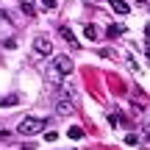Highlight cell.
<instances>
[{
	"label": "cell",
	"mask_w": 150,
	"mask_h": 150,
	"mask_svg": "<svg viewBox=\"0 0 150 150\" xmlns=\"http://www.w3.org/2000/svg\"><path fill=\"white\" fill-rule=\"evenodd\" d=\"M17 131H20L22 136H33V134H39V131H45V120H39V117H25V120H20Z\"/></svg>",
	"instance_id": "obj_1"
},
{
	"label": "cell",
	"mask_w": 150,
	"mask_h": 150,
	"mask_svg": "<svg viewBox=\"0 0 150 150\" xmlns=\"http://www.w3.org/2000/svg\"><path fill=\"white\" fill-rule=\"evenodd\" d=\"M17 103V95H8V97H0V106H14Z\"/></svg>",
	"instance_id": "obj_9"
},
{
	"label": "cell",
	"mask_w": 150,
	"mask_h": 150,
	"mask_svg": "<svg viewBox=\"0 0 150 150\" xmlns=\"http://www.w3.org/2000/svg\"><path fill=\"white\" fill-rule=\"evenodd\" d=\"M81 136H83V131H81L78 125H72L70 128V139H81Z\"/></svg>",
	"instance_id": "obj_10"
},
{
	"label": "cell",
	"mask_w": 150,
	"mask_h": 150,
	"mask_svg": "<svg viewBox=\"0 0 150 150\" xmlns=\"http://www.w3.org/2000/svg\"><path fill=\"white\" fill-rule=\"evenodd\" d=\"M42 6L45 8H56V0H42Z\"/></svg>",
	"instance_id": "obj_11"
},
{
	"label": "cell",
	"mask_w": 150,
	"mask_h": 150,
	"mask_svg": "<svg viewBox=\"0 0 150 150\" xmlns=\"http://www.w3.org/2000/svg\"><path fill=\"white\" fill-rule=\"evenodd\" d=\"M61 36H64V39H67V42H70V45H72V47H78V39H75V33L70 31V25H64V28H61Z\"/></svg>",
	"instance_id": "obj_5"
},
{
	"label": "cell",
	"mask_w": 150,
	"mask_h": 150,
	"mask_svg": "<svg viewBox=\"0 0 150 150\" xmlns=\"http://www.w3.org/2000/svg\"><path fill=\"white\" fill-rule=\"evenodd\" d=\"M83 33H86V39H92V42H95V39H100V31H97L95 25H86Z\"/></svg>",
	"instance_id": "obj_8"
},
{
	"label": "cell",
	"mask_w": 150,
	"mask_h": 150,
	"mask_svg": "<svg viewBox=\"0 0 150 150\" xmlns=\"http://www.w3.org/2000/svg\"><path fill=\"white\" fill-rule=\"evenodd\" d=\"M111 8L117 11V14H128V11H131L128 3H122V0H111Z\"/></svg>",
	"instance_id": "obj_6"
},
{
	"label": "cell",
	"mask_w": 150,
	"mask_h": 150,
	"mask_svg": "<svg viewBox=\"0 0 150 150\" xmlns=\"http://www.w3.org/2000/svg\"><path fill=\"white\" fill-rule=\"evenodd\" d=\"M50 64H53L61 75H70V72H72V61H70V56H56Z\"/></svg>",
	"instance_id": "obj_2"
},
{
	"label": "cell",
	"mask_w": 150,
	"mask_h": 150,
	"mask_svg": "<svg viewBox=\"0 0 150 150\" xmlns=\"http://www.w3.org/2000/svg\"><path fill=\"white\" fill-rule=\"evenodd\" d=\"M122 31H125L122 25H108V28H106V36H108V39H117Z\"/></svg>",
	"instance_id": "obj_7"
},
{
	"label": "cell",
	"mask_w": 150,
	"mask_h": 150,
	"mask_svg": "<svg viewBox=\"0 0 150 150\" xmlns=\"http://www.w3.org/2000/svg\"><path fill=\"white\" fill-rule=\"evenodd\" d=\"M33 50H36L39 56H47V53H53V45H50L47 36H36L33 39Z\"/></svg>",
	"instance_id": "obj_3"
},
{
	"label": "cell",
	"mask_w": 150,
	"mask_h": 150,
	"mask_svg": "<svg viewBox=\"0 0 150 150\" xmlns=\"http://www.w3.org/2000/svg\"><path fill=\"white\" fill-rule=\"evenodd\" d=\"M56 114H59V117L72 114V100H70V95H61V97H59V103H56Z\"/></svg>",
	"instance_id": "obj_4"
}]
</instances>
